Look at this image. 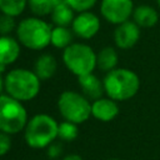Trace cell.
<instances>
[{
	"mask_svg": "<svg viewBox=\"0 0 160 160\" xmlns=\"http://www.w3.org/2000/svg\"><path fill=\"white\" fill-rule=\"evenodd\" d=\"M102 82L105 94L115 101L129 100L134 98L140 89L139 76L132 70L124 68H116L106 72Z\"/></svg>",
	"mask_w": 160,
	"mask_h": 160,
	"instance_id": "cell-1",
	"label": "cell"
},
{
	"mask_svg": "<svg viewBox=\"0 0 160 160\" xmlns=\"http://www.w3.org/2000/svg\"><path fill=\"white\" fill-rule=\"evenodd\" d=\"M52 28L40 18H26L16 28V36L21 45L31 50H41L51 42Z\"/></svg>",
	"mask_w": 160,
	"mask_h": 160,
	"instance_id": "cell-2",
	"label": "cell"
},
{
	"mask_svg": "<svg viewBox=\"0 0 160 160\" xmlns=\"http://www.w3.org/2000/svg\"><path fill=\"white\" fill-rule=\"evenodd\" d=\"M59 124L46 114H38L32 116L26 126L24 138L26 144L34 149H42L49 146L58 138Z\"/></svg>",
	"mask_w": 160,
	"mask_h": 160,
	"instance_id": "cell-3",
	"label": "cell"
},
{
	"mask_svg": "<svg viewBox=\"0 0 160 160\" xmlns=\"http://www.w3.org/2000/svg\"><path fill=\"white\" fill-rule=\"evenodd\" d=\"M5 90L11 98L19 101H28L39 94L40 79L34 71L14 69L5 76Z\"/></svg>",
	"mask_w": 160,
	"mask_h": 160,
	"instance_id": "cell-4",
	"label": "cell"
},
{
	"mask_svg": "<svg viewBox=\"0 0 160 160\" xmlns=\"http://www.w3.org/2000/svg\"><path fill=\"white\" fill-rule=\"evenodd\" d=\"M28 114L21 101L10 95H0V131L9 135L25 129Z\"/></svg>",
	"mask_w": 160,
	"mask_h": 160,
	"instance_id": "cell-5",
	"label": "cell"
},
{
	"mask_svg": "<svg viewBox=\"0 0 160 160\" xmlns=\"http://www.w3.org/2000/svg\"><path fill=\"white\" fill-rule=\"evenodd\" d=\"M65 66L78 78L91 74L96 68V54L86 44H71L62 52Z\"/></svg>",
	"mask_w": 160,
	"mask_h": 160,
	"instance_id": "cell-6",
	"label": "cell"
},
{
	"mask_svg": "<svg viewBox=\"0 0 160 160\" xmlns=\"http://www.w3.org/2000/svg\"><path fill=\"white\" fill-rule=\"evenodd\" d=\"M58 109L66 121L81 124L91 115V104L88 98L75 91H64L58 99Z\"/></svg>",
	"mask_w": 160,
	"mask_h": 160,
	"instance_id": "cell-7",
	"label": "cell"
},
{
	"mask_svg": "<svg viewBox=\"0 0 160 160\" xmlns=\"http://www.w3.org/2000/svg\"><path fill=\"white\" fill-rule=\"evenodd\" d=\"M132 0H101L100 12L102 18L115 25H120L129 20L134 12Z\"/></svg>",
	"mask_w": 160,
	"mask_h": 160,
	"instance_id": "cell-8",
	"label": "cell"
},
{
	"mask_svg": "<svg viewBox=\"0 0 160 160\" xmlns=\"http://www.w3.org/2000/svg\"><path fill=\"white\" fill-rule=\"evenodd\" d=\"M72 32L81 39H91L100 30L99 18L89 11L80 12L71 24Z\"/></svg>",
	"mask_w": 160,
	"mask_h": 160,
	"instance_id": "cell-9",
	"label": "cell"
},
{
	"mask_svg": "<svg viewBox=\"0 0 160 160\" xmlns=\"http://www.w3.org/2000/svg\"><path fill=\"white\" fill-rule=\"evenodd\" d=\"M140 39V28L134 21H125L116 26L114 31V41L119 49L128 50L136 45Z\"/></svg>",
	"mask_w": 160,
	"mask_h": 160,
	"instance_id": "cell-10",
	"label": "cell"
},
{
	"mask_svg": "<svg viewBox=\"0 0 160 160\" xmlns=\"http://www.w3.org/2000/svg\"><path fill=\"white\" fill-rule=\"evenodd\" d=\"M119 114V106L110 98H100L91 104V115L104 122L114 120Z\"/></svg>",
	"mask_w": 160,
	"mask_h": 160,
	"instance_id": "cell-11",
	"label": "cell"
},
{
	"mask_svg": "<svg viewBox=\"0 0 160 160\" xmlns=\"http://www.w3.org/2000/svg\"><path fill=\"white\" fill-rule=\"evenodd\" d=\"M78 80H79V85H80V88H81L85 98H88V99L98 100L105 92L104 82L100 81L99 78L95 76L92 72L91 74H88V75L79 76Z\"/></svg>",
	"mask_w": 160,
	"mask_h": 160,
	"instance_id": "cell-12",
	"label": "cell"
},
{
	"mask_svg": "<svg viewBox=\"0 0 160 160\" xmlns=\"http://www.w3.org/2000/svg\"><path fill=\"white\" fill-rule=\"evenodd\" d=\"M159 20V14L155 10V8L141 4L138 5L134 9L132 12V21L139 26V28H152L158 24Z\"/></svg>",
	"mask_w": 160,
	"mask_h": 160,
	"instance_id": "cell-13",
	"label": "cell"
},
{
	"mask_svg": "<svg viewBox=\"0 0 160 160\" xmlns=\"http://www.w3.org/2000/svg\"><path fill=\"white\" fill-rule=\"evenodd\" d=\"M20 55V45L19 42L6 35L0 36V64L1 65H9L12 64Z\"/></svg>",
	"mask_w": 160,
	"mask_h": 160,
	"instance_id": "cell-14",
	"label": "cell"
},
{
	"mask_svg": "<svg viewBox=\"0 0 160 160\" xmlns=\"http://www.w3.org/2000/svg\"><path fill=\"white\" fill-rule=\"evenodd\" d=\"M34 70H35L34 72L36 74V76L40 80L50 79L56 71V60H55V58L50 54L40 55L35 61Z\"/></svg>",
	"mask_w": 160,
	"mask_h": 160,
	"instance_id": "cell-15",
	"label": "cell"
},
{
	"mask_svg": "<svg viewBox=\"0 0 160 160\" xmlns=\"http://www.w3.org/2000/svg\"><path fill=\"white\" fill-rule=\"evenodd\" d=\"M116 65H118V52L114 48L111 46L102 48L99 51V54H96V66L100 70L109 72L116 69Z\"/></svg>",
	"mask_w": 160,
	"mask_h": 160,
	"instance_id": "cell-16",
	"label": "cell"
},
{
	"mask_svg": "<svg viewBox=\"0 0 160 160\" xmlns=\"http://www.w3.org/2000/svg\"><path fill=\"white\" fill-rule=\"evenodd\" d=\"M74 10L65 2L54 6L51 12V20L56 26H69L74 21Z\"/></svg>",
	"mask_w": 160,
	"mask_h": 160,
	"instance_id": "cell-17",
	"label": "cell"
},
{
	"mask_svg": "<svg viewBox=\"0 0 160 160\" xmlns=\"http://www.w3.org/2000/svg\"><path fill=\"white\" fill-rule=\"evenodd\" d=\"M72 41V31H70L66 26H56L51 31V44L59 49H66L71 45Z\"/></svg>",
	"mask_w": 160,
	"mask_h": 160,
	"instance_id": "cell-18",
	"label": "cell"
},
{
	"mask_svg": "<svg viewBox=\"0 0 160 160\" xmlns=\"http://www.w3.org/2000/svg\"><path fill=\"white\" fill-rule=\"evenodd\" d=\"M26 4L28 0H0V11L15 18L24 11Z\"/></svg>",
	"mask_w": 160,
	"mask_h": 160,
	"instance_id": "cell-19",
	"label": "cell"
},
{
	"mask_svg": "<svg viewBox=\"0 0 160 160\" xmlns=\"http://www.w3.org/2000/svg\"><path fill=\"white\" fill-rule=\"evenodd\" d=\"M78 124H74L71 121H62L59 124L58 129V136L64 140V141H72L78 138L79 130H78Z\"/></svg>",
	"mask_w": 160,
	"mask_h": 160,
	"instance_id": "cell-20",
	"label": "cell"
},
{
	"mask_svg": "<svg viewBox=\"0 0 160 160\" xmlns=\"http://www.w3.org/2000/svg\"><path fill=\"white\" fill-rule=\"evenodd\" d=\"M31 12L36 16H45L52 12L54 2L52 0H28Z\"/></svg>",
	"mask_w": 160,
	"mask_h": 160,
	"instance_id": "cell-21",
	"label": "cell"
},
{
	"mask_svg": "<svg viewBox=\"0 0 160 160\" xmlns=\"http://www.w3.org/2000/svg\"><path fill=\"white\" fill-rule=\"evenodd\" d=\"M66 4L74 11L84 12V11H88L89 9H91L96 4V0H66Z\"/></svg>",
	"mask_w": 160,
	"mask_h": 160,
	"instance_id": "cell-22",
	"label": "cell"
},
{
	"mask_svg": "<svg viewBox=\"0 0 160 160\" xmlns=\"http://www.w3.org/2000/svg\"><path fill=\"white\" fill-rule=\"evenodd\" d=\"M15 28V20L12 16L10 15H5L1 14L0 15V35L1 36H6L8 34H10Z\"/></svg>",
	"mask_w": 160,
	"mask_h": 160,
	"instance_id": "cell-23",
	"label": "cell"
},
{
	"mask_svg": "<svg viewBox=\"0 0 160 160\" xmlns=\"http://www.w3.org/2000/svg\"><path fill=\"white\" fill-rule=\"evenodd\" d=\"M11 148V139L9 134L0 131V156L5 155Z\"/></svg>",
	"mask_w": 160,
	"mask_h": 160,
	"instance_id": "cell-24",
	"label": "cell"
},
{
	"mask_svg": "<svg viewBox=\"0 0 160 160\" xmlns=\"http://www.w3.org/2000/svg\"><path fill=\"white\" fill-rule=\"evenodd\" d=\"M61 154V146L58 144H50L48 148V155L50 158H58Z\"/></svg>",
	"mask_w": 160,
	"mask_h": 160,
	"instance_id": "cell-25",
	"label": "cell"
},
{
	"mask_svg": "<svg viewBox=\"0 0 160 160\" xmlns=\"http://www.w3.org/2000/svg\"><path fill=\"white\" fill-rule=\"evenodd\" d=\"M62 160H82V158L80 155H76V154H71V155H68L65 156Z\"/></svg>",
	"mask_w": 160,
	"mask_h": 160,
	"instance_id": "cell-26",
	"label": "cell"
},
{
	"mask_svg": "<svg viewBox=\"0 0 160 160\" xmlns=\"http://www.w3.org/2000/svg\"><path fill=\"white\" fill-rule=\"evenodd\" d=\"M2 72L0 71V95H1V91H2V89L5 88V79L2 78V75H1Z\"/></svg>",
	"mask_w": 160,
	"mask_h": 160,
	"instance_id": "cell-27",
	"label": "cell"
},
{
	"mask_svg": "<svg viewBox=\"0 0 160 160\" xmlns=\"http://www.w3.org/2000/svg\"><path fill=\"white\" fill-rule=\"evenodd\" d=\"M52 2H54V6H56V5H60V4H65L66 0H52Z\"/></svg>",
	"mask_w": 160,
	"mask_h": 160,
	"instance_id": "cell-28",
	"label": "cell"
},
{
	"mask_svg": "<svg viewBox=\"0 0 160 160\" xmlns=\"http://www.w3.org/2000/svg\"><path fill=\"white\" fill-rule=\"evenodd\" d=\"M158 1V5H159V8H160V0H156Z\"/></svg>",
	"mask_w": 160,
	"mask_h": 160,
	"instance_id": "cell-29",
	"label": "cell"
},
{
	"mask_svg": "<svg viewBox=\"0 0 160 160\" xmlns=\"http://www.w3.org/2000/svg\"><path fill=\"white\" fill-rule=\"evenodd\" d=\"M110 160H118V159H110Z\"/></svg>",
	"mask_w": 160,
	"mask_h": 160,
	"instance_id": "cell-30",
	"label": "cell"
}]
</instances>
